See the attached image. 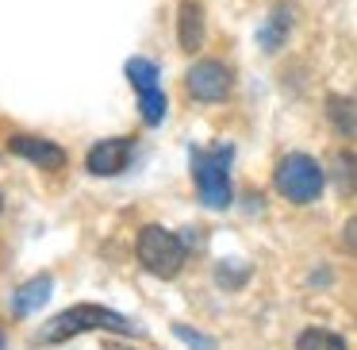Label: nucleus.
Listing matches in <instances>:
<instances>
[{
  "label": "nucleus",
  "mask_w": 357,
  "mask_h": 350,
  "mask_svg": "<svg viewBox=\"0 0 357 350\" xmlns=\"http://www.w3.org/2000/svg\"><path fill=\"white\" fill-rule=\"evenodd\" d=\"M85 331H116V335H139V327L131 323L127 316L112 308H100V304H73V308L58 312L47 327L39 331V342H66L73 335Z\"/></svg>",
  "instance_id": "f257e3e1"
},
{
  "label": "nucleus",
  "mask_w": 357,
  "mask_h": 350,
  "mask_svg": "<svg viewBox=\"0 0 357 350\" xmlns=\"http://www.w3.org/2000/svg\"><path fill=\"white\" fill-rule=\"evenodd\" d=\"M135 254H139V262H142V270H146V273L169 281V277H177V273H181L188 250H185V242H181L173 231L150 224V227H142L139 239H135Z\"/></svg>",
  "instance_id": "f03ea898"
},
{
  "label": "nucleus",
  "mask_w": 357,
  "mask_h": 350,
  "mask_svg": "<svg viewBox=\"0 0 357 350\" xmlns=\"http://www.w3.org/2000/svg\"><path fill=\"white\" fill-rule=\"evenodd\" d=\"M277 193L292 204H315L319 193H323V166L311 154H288L284 162L277 166Z\"/></svg>",
  "instance_id": "7ed1b4c3"
},
{
  "label": "nucleus",
  "mask_w": 357,
  "mask_h": 350,
  "mask_svg": "<svg viewBox=\"0 0 357 350\" xmlns=\"http://www.w3.org/2000/svg\"><path fill=\"white\" fill-rule=\"evenodd\" d=\"M227 162L231 150L215 147V150H192V177H196V193L208 208H227L231 204V177H227Z\"/></svg>",
  "instance_id": "20e7f679"
},
{
  "label": "nucleus",
  "mask_w": 357,
  "mask_h": 350,
  "mask_svg": "<svg viewBox=\"0 0 357 350\" xmlns=\"http://www.w3.org/2000/svg\"><path fill=\"white\" fill-rule=\"evenodd\" d=\"M185 89H188V96L200 101V104H219L231 93V70H227L223 62H215V58H204V62H196L192 70L185 73Z\"/></svg>",
  "instance_id": "39448f33"
},
{
  "label": "nucleus",
  "mask_w": 357,
  "mask_h": 350,
  "mask_svg": "<svg viewBox=\"0 0 357 350\" xmlns=\"http://www.w3.org/2000/svg\"><path fill=\"white\" fill-rule=\"evenodd\" d=\"M127 162H131V139H127V135H119V139H100L85 154V170L96 173V177H116V173L127 170Z\"/></svg>",
  "instance_id": "423d86ee"
},
{
  "label": "nucleus",
  "mask_w": 357,
  "mask_h": 350,
  "mask_svg": "<svg viewBox=\"0 0 357 350\" xmlns=\"http://www.w3.org/2000/svg\"><path fill=\"white\" fill-rule=\"evenodd\" d=\"M8 150L16 158L35 162L39 170H62L66 166V150L58 147V143H50V139H39V135H12Z\"/></svg>",
  "instance_id": "0eeeda50"
},
{
  "label": "nucleus",
  "mask_w": 357,
  "mask_h": 350,
  "mask_svg": "<svg viewBox=\"0 0 357 350\" xmlns=\"http://www.w3.org/2000/svg\"><path fill=\"white\" fill-rule=\"evenodd\" d=\"M204 35H208V20H204V4L185 0L177 8V43L185 54H196L204 47Z\"/></svg>",
  "instance_id": "6e6552de"
},
{
  "label": "nucleus",
  "mask_w": 357,
  "mask_h": 350,
  "mask_svg": "<svg viewBox=\"0 0 357 350\" xmlns=\"http://www.w3.org/2000/svg\"><path fill=\"white\" fill-rule=\"evenodd\" d=\"M50 289H54V281H50L47 273L24 281V285L12 293V312H16V316H31V312H39L43 304L50 300Z\"/></svg>",
  "instance_id": "1a4fd4ad"
},
{
  "label": "nucleus",
  "mask_w": 357,
  "mask_h": 350,
  "mask_svg": "<svg viewBox=\"0 0 357 350\" xmlns=\"http://www.w3.org/2000/svg\"><path fill=\"white\" fill-rule=\"evenodd\" d=\"M326 116H331V124L338 127L342 135L357 131V104L346 101V96H331V101H326Z\"/></svg>",
  "instance_id": "9d476101"
},
{
  "label": "nucleus",
  "mask_w": 357,
  "mask_h": 350,
  "mask_svg": "<svg viewBox=\"0 0 357 350\" xmlns=\"http://www.w3.org/2000/svg\"><path fill=\"white\" fill-rule=\"evenodd\" d=\"M334 185L346 196L357 193V154H349V150H338V154H334Z\"/></svg>",
  "instance_id": "9b49d317"
},
{
  "label": "nucleus",
  "mask_w": 357,
  "mask_h": 350,
  "mask_svg": "<svg viewBox=\"0 0 357 350\" xmlns=\"http://www.w3.org/2000/svg\"><path fill=\"white\" fill-rule=\"evenodd\" d=\"M127 81L135 85V93H150V89H158V66L146 62V58H131L127 62Z\"/></svg>",
  "instance_id": "f8f14e48"
},
{
  "label": "nucleus",
  "mask_w": 357,
  "mask_h": 350,
  "mask_svg": "<svg viewBox=\"0 0 357 350\" xmlns=\"http://www.w3.org/2000/svg\"><path fill=\"white\" fill-rule=\"evenodd\" d=\"M288 27H292V12H288V8H277V12H273V20L265 24V31H261V47H265V50H277L280 43H284Z\"/></svg>",
  "instance_id": "ddd939ff"
},
{
  "label": "nucleus",
  "mask_w": 357,
  "mask_h": 350,
  "mask_svg": "<svg viewBox=\"0 0 357 350\" xmlns=\"http://www.w3.org/2000/svg\"><path fill=\"white\" fill-rule=\"evenodd\" d=\"M296 350H346V342H342L338 335H331V331L311 327V331H303L300 339H296Z\"/></svg>",
  "instance_id": "4468645a"
},
{
  "label": "nucleus",
  "mask_w": 357,
  "mask_h": 350,
  "mask_svg": "<svg viewBox=\"0 0 357 350\" xmlns=\"http://www.w3.org/2000/svg\"><path fill=\"white\" fill-rule=\"evenodd\" d=\"M139 112L150 127H158L165 119V93L162 89H150V93H139Z\"/></svg>",
  "instance_id": "2eb2a0df"
},
{
  "label": "nucleus",
  "mask_w": 357,
  "mask_h": 350,
  "mask_svg": "<svg viewBox=\"0 0 357 350\" xmlns=\"http://www.w3.org/2000/svg\"><path fill=\"white\" fill-rule=\"evenodd\" d=\"M346 247H349V250H354V254H357V216H354V219H349V224H346Z\"/></svg>",
  "instance_id": "dca6fc26"
},
{
  "label": "nucleus",
  "mask_w": 357,
  "mask_h": 350,
  "mask_svg": "<svg viewBox=\"0 0 357 350\" xmlns=\"http://www.w3.org/2000/svg\"><path fill=\"white\" fill-rule=\"evenodd\" d=\"M0 350H4V331H0Z\"/></svg>",
  "instance_id": "f3484780"
}]
</instances>
